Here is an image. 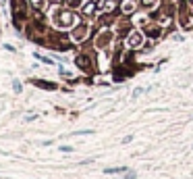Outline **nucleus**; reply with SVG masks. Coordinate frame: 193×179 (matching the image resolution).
<instances>
[{
    "mask_svg": "<svg viewBox=\"0 0 193 179\" xmlns=\"http://www.w3.org/2000/svg\"><path fill=\"white\" fill-rule=\"evenodd\" d=\"M104 173H108V175H114V173H127V167H110V169H106Z\"/></svg>",
    "mask_w": 193,
    "mask_h": 179,
    "instance_id": "nucleus-1",
    "label": "nucleus"
},
{
    "mask_svg": "<svg viewBox=\"0 0 193 179\" xmlns=\"http://www.w3.org/2000/svg\"><path fill=\"white\" fill-rule=\"evenodd\" d=\"M129 44H131L133 48H135V46H139V44H141V36H137V34H135V36L131 38V42H129Z\"/></svg>",
    "mask_w": 193,
    "mask_h": 179,
    "instance_id": "nucleus-2",
    "label": "nucleus"
},
{
    "mask_svg": "<svg viewBox=\"0 0 193 179\" xmlns=\"http://www.w3.org/2000/svg\"><path fill=\"white\" fill-rule=\"evenodd\" d=\"M135 177H137L135 173H129V175H127V177H123V179H135Z\"/></svg>",
    "mask_w": 193,
    "mask_h": 179,
    "instance_id": "nucleus-3",
    "label": "nucleus"
},
{
    "mask_svg": "<svg viewBox=\"0 0 193 179\" xmlns=\"http://www.w3.org/2000/svg\"><path fill=\"white\" fill-rule=\"evenodd\" d=\"M40 2H42V0H33V6H40Z\"/></svg>",
    "mask_w": 193,
    "mask_h": 179,
    "instance_id": "nucleus-4",
    "label": "nucleus"
}]
</instances>
